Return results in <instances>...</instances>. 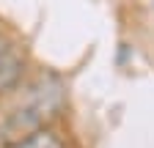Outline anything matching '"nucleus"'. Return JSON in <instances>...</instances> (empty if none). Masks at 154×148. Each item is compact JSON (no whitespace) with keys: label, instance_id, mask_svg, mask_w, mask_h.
I'll list each match as a JSON object with an SVG mask.
<instances>
[{"label":"nucleus","instance_id":"1","mask_svg":"<svg viewBox=\"0 0 154 148\" xmlns=\"http://www.w3.org/2000/svg\"><path fill=\"white\" fill-rule=\"evenodd\" d=\"M72 80L63 69L36 63L14 96L0 104V148H11L44 126L72 121Z\"/></svg>","mask_w":154,"mask_h":148},{"label":"nucleus","instance_id":"2","mask_svg":"<svg viewBox=\"0 0 154 148\" xmlns=\"http://www.w3.org/2000/svg\"><path fill=\"white\" fill-rule=\"evenodd\" d=\"M33 69H36L33 49L22 39V33L14 30L0 47V104L22 88Z\"/></svg>","mask_w":154,"mask_h":148},{"label":"nucleus","instance_id":"3","mask_svg":"<svg viewBox=\"0 0 154 148\" xmlns=\"http://www.w3.org/2000/svg\"><path fill=\"white\" fill-rule=\"evenodd\" d=\"M11 148H85V140L80 135V129L74 126V121H63V123L44 126L38 132L22 137Z\"/></svg>","mask_w":154,"mask_h":148},{"label":"nucleus","instance_id":"4","mask_svg":"<svg viewBox=\"0 0 154 148\" xmlns=\"http://www.w3.org/2000/svg\"><path fill=\"white\" fill-rule=\"evenodd\" d=\"M11 33H14V28H11V25H8V22L3 19V16H0V47H3V41L8 39Z\"/></svg>","mask_w":154,"mask_h":148},{"label":"nucleus","instance_id":"5","mask_svg":"<svg viewBox=\"0 0 154 148\" xmlns=\"http://www.w3.org/2000/svg\"><path fill=\"white\" fill-rule=\"evenodd\" d=\"M151 3H154V0H151Z\"/></svg>","mask_w":154,"mask_h":148}]
</instances>
